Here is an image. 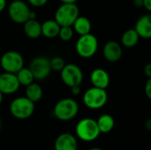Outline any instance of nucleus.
I'll use <instances>...</instances> for the list:
<instances>
[{
  "mask_svg": "<svg viewBox=\"0 0 151 150\" xmlns=\"http://www.w3.org/2000/svg\"><path fill=\"white\" fill-rule=\"evenodd\" d=\"M77 137L86 142L96 141L101 134L97 126L96 120L91 118H85L81 119L75 127Z\"/></svg>",
  "mask_w": 151,
  "mask_h": 150,
  "instance_id": "obj_1",
  "label": "nucleus"
},
{
  "mask_svg": "<svg viewBox=\"0 0 151 150\" xmlns=\"http://www.w3.org/2000/svg\"><path fill=\"white\" fill-rule=\"evenodd\" d=\"M79 112V104L73 98L59 100L54 106V116L61 121H69L74 118Z\"/></svg>",
  "mask_w": 151,
  "mask_h": 150,
  "instance_id": "obj_2",
  "label": "nucleus"
},
{
  "mask_svg": "<svg viewBox=\"0 0 151 150\" xmlns=\"http://www.w3.org/2000/svg\"><path fill=\"white\" fill-rule=\"evenodd\" d=\"M77 54L82 58H90L98 50V40L91 33L80 35L75 44Z\"/></svg>",
  "mask_w": 151,
  "mask_h": 150,
  "instance_id": "obj_3",
  "label": "nucleus"
},
{
  "mask_svg": "<svg viewBox=\"0 0 151 150\" xmlns=\"http://www.w3.org/2000/svg\"><path fill=\"white\" fill-rule=\"evenodd\" d=\"M84 105L91 110H99L103 108L108 101L106 89L92 87L85 91L82 96Z\"/></svg>",
  "mask_w": 151,
  "mask_h": 150,
  "instance_id": "obj_4",
  "label": "nucleus"
},
{
  "mask_svg": "<svg viewBox=\"0 0 151 150\" xmlns=\"http://www.w3.org/2000/svg\"><path fill=\"white\" fill-rule=\"evenodd\" d=\"M80 15V9L76 4H63L55 11L54 19L60 27H72Z\"/></svg>",
  "mask_w": 151,
  "mask_h": 150,
  "instance_id": "obj_5",
  "label": "nucleus"
},
{
  "mask_svg": "<svg viewBox=\"0 0 151 150\" xmlns=\"http://www.w3.org/2000/svg\"><path fill=\"white\" fill-rule=\"evenodd\" d=\"M35 111V103L26 96H19L10 103V112L17 119H27Z\"/></svg>",
  "mask_w": 151,
  "mask_h": 150,
  "instance_id": "obj_6",
  "label": "nucleus"
},
{
  "mask_svg": "<svg viewBox=\"0 0 151 150\" xmlns=\"http://www.w3.org/2000/svg\"><path fill=\"white\" fill-rule=\"evenodd\" d=\"M59 72L63 83L69 88L79 86L83 81V72L81 68L75 64H65Z\"/></svg>",
  "mask_w": 151,
  "mask_h": 150,
  "instance_id": "obj_7",
  "label": "nucleus"
},
{
  "mask_svg": "<svg viewBox=\"0 0 151 150\" xmlns=\"http://www.w3.org/2000/svg\"><path fill=\"white\" fill-rule=\"evenodd\" d=\"M0 66L4 72L16 73L24 66V58L19 52L9 50L2 55L0 58Z\"/></svg>",
  "mask_w": 151,
  "mask_h": 150,
  "instance_id": "obj_8",
  "label": "nucleus"
},
{
  "mask_svg": "<svg viewBox=\"0 0 151 150\" xmlns=\"http://www.w3.org/2000/svg\"><path fill=\"white\" fill-rule=\"evenodd\" d=\"M29 5L23 0H13L8 6L9 18L16 24H24L29 19Z\"/></svg>",
  "mask_w": 151,
  "mask_h": 150,
  "instance_id": "obj_9",
  "label": "nucleus"
},
{
  "mask_svg": "<svg viewBox=\"0 0 151 150\" xmlns=\"http://www.w3.org/2000/svg\"><path fill=\"white\" fill-rule=\"evenodd\" d=\"M28 68L33 73L35 80H43L51 72L50 59L42 56L34 57Z\"/></svg>",
  "mask_w": 151,
  "mask_h": 150,
  "instance_id": "obj_10",
  "label": "nucleus"
},
{
  "mask_svg": "<svg viewBox=\"0 0 151 150\" xmlns=\"http://www.w3.org/2000/svg\"><path fill=\"white\" fill-rule=\"evenodd\" d=\"M20 88L15 73L4 72L0 73V92L3 95H12Z\"/></svg>",
  "mask_w": 151,
  "mask_h": 150,
  "instance_id": "obj_11",
  "label": "nucleus"
},
{
  "mask_svg": "<svg viewBox=\"0 0 151 150\" xmlns=\"http://www.w3.org/2000/svg\"><path fill=\"white\" fill-rule=\"evenodd\" d=\"M122 54H123L122 46L119 42L116 41L107 42L103 48L104 57L111 63L118 62L121 58Z\"/></svg>",
  "mask_w": 151,
  "mask_h": 150,
  "instance_id": "obj_12",
  "label": "nucleus"
},
{
  "mask_svg": "<svg viewBox=\"0 0 151 150\" xmlns=\"http://www.w3.org/2000/svg\"><path fill=\"white\" fill-rule=\"evenodd\" d=\"M90 81L93 87L106 89L110 85L111 78L104 69L96 68L90 73Z\"/></svg>",
  "mask_w": 151,
  "mask_h": 150,
  "instance_id": "obj_13",
  "label": "nucleus"
},
{
  "mask_svg": "<svg viewBox=\"0 0 151 150\" xmlns=\"http://www.w3.org/2000/svg\"><path fill=\"white\" fill-rule=\"evenodd\" d=\"M140 38H151V16L150 13L141 16L135 22L134 28Z\"/></svg>",
  "mask_w": 151,
  "mask_h": 150,
  "instance_id": "obj_14",
  "label": "nucleus"
},
{
  "mask_svg": "<svg viewBox=\"0 0 151 150\" xmlns=\"http://www.w3.org/2000/svg\"><path fill=\"white\" fill-rule=\"evenodd\" d=\"M54 147L55 150H77V139L71 133H62L56 139Z\"/></svg>",
  "mask_w": 151,
  "mask_h": 150,
  "instance_id": "obj_15",
  "label": "nucleus"
},
{
  "mask_svg": "<svg viewBox=\"0 0 151 150\" xmlns=\"http://www.w3.org/2000/svg\"><path fill=\"white\" fill-rule=\"evenodd\" d=\"M25 34L30 39H37L42 35L41 23L35 19H27L23 24Z\"/></svg>",
  "mask_w": 151,
  "mask_h": 150,
  "instance_id": "obj_16",
  "label": "nucleus"
},
{
  "mask_svg": "<svg viewBox=\"0 0 151 150\" xmlns=\"http://www.w3.org/2000/svg\"><path fill=\"white\" fill-rule=\"evenodd\" d=\"M41 28L42 35L48 39H53L58 37L60 26L55 19H47L42 24H41Z\"/></svg>",
  "mask_w": 151,
  "mask_h": 150,
  "instance_id": "obj_17",
  "label": "nucleus"
},
{
  "mask_svg": "<svg viewBox=\"0 0 151 150\" xmlns=\"http://www.w3.org/2000/svg\"><path fill=\"white\" fill-rule=\"evenodd\" d=\"M72 27L73 31L77 33L79 35H83V34H89L91 32L92 25L90 20L87 17L79 15L78 18L75 19V21L73 22Z\"/></svg>",
  "mask_w": 151,
  "mask_h": 150,
  "instance_id": "obj_18",
  "label": "nucleus"
},
{
  "mask_svg": "<svg viewBox=\"0 0 151 150\" xmlns=\"http://www.w3.org/2000/svg\"><path fill=\"white\" fill-rule=\"evenodd\" d=\"M42 88L36 82H32L31 84L26 87V97L34 103L41 101V99L42 98Z\"/></svg>",
  "mask_w": 151,
  "mask_h": 150,
  "instance_id": "obj_19",
  "label": "nucleus"
},
{
  "mask_svg": "<svg viewBox=\"0 0 151 150\" xmlns=\"http://www.w3.org/2000/svg\"><path fill=\"white\" fill-rule=\"evenodd\" d=\"M97 126L101 133H110L115 126V120L113 117L110 114H103L96 120Z\"/></svg>",
  "mask_w": 151,
  "mask_h": 150,
  "instance_id": "obj_20",
  "label": "nucleus"
},
{
  "mask_svg": "<svg viewBox=\"0 0 151 150\" xmlns=\"http://www.w3.org/2000/svg\"><path fill=\"white\" fill-rule=\"evenodd\" d=\"M139 39H140V37L134 28L127 29L122 34L121 39H120V43H121V45H123L126 48H133L135 45H137Z\"/></svg>",
  "mask_w": 151,
  "mask_h": 150,
  "instance_id": "obj_21",
  "label": "nucleus"
},
{
  "mask_svg": "<svg viewBox=\"0 0 151 150\" xmlns=\"http://www.w3.org/2000/svg\"><path fill=\"white\" fill-rule=\"evenodd\" d=\"M16 77L18 79V81L20 86L27 87V85L31 84L35 81V78L33 76V73L31 72L30 69L28 67H22L19 71H18L16 73Z\"/></svg>",
  "mask_w": 151,
  "mask_h": 150,
  "instance_id": "obj_22",
  "label": "nucleus"
},
{
  "mask_svg": "<svg viewBox=\"0 0 151 150\" xmlns=\"http://www.w3.org/2000/svg\"><path fill=\"white\" fill-rule=\"evenodd\" d=\"M74 31L72 27L69 26H65V27H60L59 32H58V37L64 41V42H68L73 37Z\"/></svg>",
  "mask_w": 151,
  "mask_h": 150,
  "instance_id": "obj_23",
  "label": "nucleus"
},
{
  "mask_svg": "<svg viewBox=\"0 0 151 150\" xmlns=\"http://www.w3.org/2000/svg\"><path fill=\"white\" fill-rule=\"evenodd\" d=\"M50 65L51 71L60 72L65 65V62L63 57H61L59 56H56V57H52L51 59H50Z\"/></svg>",
  "mask_w": 151,
  "mask_h": 150,
  "instance_id": "obj_24",
  "label": "nucleus"
},
{
  "mask_svg": "<svg viewBox=\"0 0 151 150\" xmlns=\"http://www.w3.org/2000/svg\"><path fill=\"white\" fill-rule=\"evenodd\" d=\"M49 0H27V3L34 7H42L48 3Z\"/></svg>",
  "mask_w": 151,
  "mask_h": 150,
  "instance_id": "obj_25",
  "label": "nucleus"
},
{
  "mask_svg": "<svg viewBox=\"0 0 151 150\" xmlns=\"http://www.w3.org/2000/svg\"><path fill=\"white\" fill-rule=\"evenodd\" d=\"M144 92L146 96L150 99L151 98V78H148V80L146 82L145 88H144Z\"/></svg>",
  "mask_w": 151,
  "mask_h": 150,
  "instance_id": "obj_26",
  "label": "nucleus"
},
{
  "mask_svg": "<svg viewBox=\"0 0 151 150\" xmlns=\"http://www.w3.org/2000/svg\"><path fill=\"white\" fill-rule=\"evenodd\" d=\"M143 72H144V74L146 75L147 78H151V64L150 63H148L146 64V65L144 66L143 68Z\"/></svg>",
  "mask_w": 151,
  "mask_h": 150,
  "instance_id": "obj_27",
  "label": "nucleus"
},
{
  "mask_svg": "<svg viewBox=\"0 0 151 150\" xmlns=\"http://www.w3.org/2000/svg\"><path fill=\"white\" fill-rule=\"evenodd\" d=\"M142 6L144 7L149 12L151 11V0H142Z\"/></svg>",
  "mask_w": 151,
  "mask_h": 150,
  "instance_id": "obj_28",
  "label": "nucleus"
},
{
  "mask_svg": "<svg viewBox=\"0 0 151 150\" xmlns=\"http://www.w3.org/2000/svg\"><path fill=\"white\" fill-rule=\"evenodd\" d=\"M71 88V92L73 95H79L81 92V85L79 86H74L70 88Z\"/></svg>",
  "mask_w": 151,
  "mask_h": 150,
  "instance_id": "obj_29",
  "label": "nucleus"
},
{
  "mask_svg": "<svg viewBox=\"0 0 151 150\" xmlns=\"http://www.w3.org/2000/svg\"><path fill=\"white\" fill-rule=\"evenodd\" d=\"M7 5V1L6 0H0V12H2Z\"/></svg>",
  "mask_w": 151,
  "mask_h": 150,
  "instance_id": "obj_30",
  "label": "nucleus"
},
{
  "mask_svg": "<svg viewBox=\"0 0 151 150\" xmlns=\"http://www.w3.org/2000/svg\"><path fill=\"white\" fill-rule=\"evenodd\" d=\"M36 19V12L35 11H30L29 12V19Z\"/></svg>",
  "mask_w": 151,
  "mask_h": 150,
  "instance_id": "obj_31",
  "label": "nucleus"
},
{
  "mask_svg": "<svg viewBox=\"0 0 151 150\" xmlns=\"http://www.w3.org/2000/svg\"><path fill=\"white\" fill-rule=\"evenodd\" d=\"M63 4H76L79 0H60Z\"/></svg>",
  "mask_w": 151,
  "mask_h": 150,
  "instance_id": "obj_32",
  "label": "nucleus"
},
{
  "mask_svg": "<svg viewBox=\"0 0 151 150\" xmlns=\"http://www.w3.org/2000/svg\"><path fill=\"white\" fill-rule=\"evenodd\" d=\"M145 126L147 127V129H148V130H150L151 129V120L150 119H149V120L146 122V125H145Z\"/></svg>",
  "mask_w": 151,
  "mask_h": 150,
  "instance_id": "obj_33",
  "label": "nucleus"
},
{
  "mask_svg": "<svg viewBox=\"0 0 151 150\" xmlns=\"http://www.w3.org/2000/svg\"><path fill=\"white\" fill-rule=\"evenodd\" d=\"M3 99H4V95L0 92V104H1L2 102H3Z\"/></svg>",
  "mask_w": 151,
  "mask_h": 150,
  "instance_id": "obj_34",
  "label": "nucleus"
},
{
  "mask_svg": "<svg viewBox=\"0 0 151 150\" xmlns=\"http://www.w3.org/2000/svg\"><path fill=\"white\" fill-rule=\"evenodd\" d=\"M89 150H103L101 149H99V148H94V149H91Z\"/></svg>",
  "mask_w": 151,
  "mask_h": 150,
  "instance_id": "obj_35",
  "label": "nucleus"
},
{
  "mask_svg": "<svg viewBox=\"0 0 151 150\" xmlns=\"http://www.w3.org/2000/svg\"><path fill=\"white\" fill-rule=\"evenodd\" d=\"M1 126H2V125H1V120H0V131H1Z\"/></svg>",
  "mask_w": 151,
  "mask_h": 150,
  "instance_id": "obj_36",
  "label": "nucleus"
},
{
  "mask_svg": "<svg viewBox=\"0 0 151 150\" xmlns=\"http://www.w3.org/2000/svg\"><path fill=\"white\" fill-rule=\"evenodd\" d=\"M133 1H137V0H133Z\"/></svg>",
  "mask_w": 151,
  "mask_h": 150,
  "instance_id": "obj_37",
  "label": "nucleus"
},
{
  "mask_svg": "<svg viewBox=\"0 0 151 150\" xmlns=\"http://www.w3.org/2000/svg\"><path fill=\"white\" fill-rule=\"evenodd\" d=\"M0 73H1V72H0Z\"/></svg>",
  "mask_w": 151,
  "mask_h": 150,
  "instance_id": "obj_38",
  "label": "nucleus"
}]
</instances>
